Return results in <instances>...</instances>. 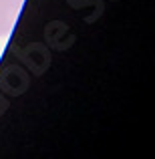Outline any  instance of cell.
I'll return each mask as SVG.
<instances>
[{
	"instance_id": "1",
	"label": "cell",
	"mask_w": 155,
	"mask_h": 159,
	"mask_svg": "<svg viewBox=\"0 0 155 159\" xmlns=\"http://www.w3.org/2000/svg\"><path fill=\"white\" fill-rule=\"evenodd\" d=\"M24 0H0V36L12 32Z\"/></svg>"
}]
</instances>
